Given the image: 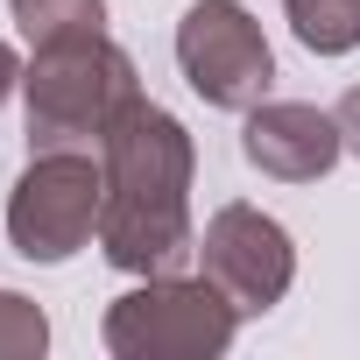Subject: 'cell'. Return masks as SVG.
Instances as JSON below:
<instances>
[{
	"mask_svg": "<svg viewBox=\"0 0 360 360\" xmlns=\"http://www.w3.org/2000/svg\"><path fill=\"white\" fill-rule=\"evenodd\" d=\"M332 113H339V134H346V148L360 155V85H353V92H346V99H339Z\"/></svg>",
	"mask_w": 360,
	"mask_h": 360,
	"instance_id": "cell-11",
	"label": "cell"
},
{
	"mask_svg": "<svg viewBox=\"0 0 360 360\" xmlns=\"http://www.w3.org/2000/svg\"><path fill=\"white\" fill-rule=\"evenodd\" d=\"M22 99H29V148H99L106 127L141 99V71L113 36H85L36 50V64L22 71Z\"/></svg>",
	"mask_w": 360,
	"mask_h": 360,
	"instance_id": "cell-2",
	"label": "cell"
},
{
	"mask_svg": "<svg viewBox=\"0 0 360 360\" xmlns=\"http://www.w3.org/2000/svg\"><path fill=\"white\" fill-rule=\"evenodd\" d=\"M15 85H22V57H15V50H8V43H0V99H8V92H15Z\"/></svg>",
	"mask_w": 360,
	"mask_h": 360,
	"instance_id": "cell-12",
	"label": "cell"
},
{
	"mask_svg": "<svg viewBox=\"0 0 360 360\" xmlns=\"http://www.w3.org/2000/svg\"><path fill=\"white\" fill-rule=\"evenodd\" d=\"M240 332L233 297L212 276H141V290L113 297L106 311V353L120 360H212Z\"/></svg>",
	"mask_w": 360,
	"mask_h": 360,
	"instance_id": "cell-3",
	"label": "cell"
},
{
	"mask_svg": "<svg viewBox=\"0 0 360 360\" xmlns=\"http://www.w3.org/2000/svg\"><path fill=\"white\" fill-rule=\"evenodd\" d=\"M198 262L205 276L233 297L240 318H262L290 297L297 283V248L283 233V219H269L262 205H219L205 219V240H198Z\"/></svg>",
	"mask_w": 360,
	"mask_h": 360,
	"instance_id": "cell-6",
	"label": "cell"
},
{
	"mask_svg": "<svg viewBox=\"0 0 360 360\" xmlns=\"http://www.w3.org/2000/svg\"><path fill=\"white\" fill-rule=\"evenodd\" d=\"M43 346H50V318L22 290H0V360H36Z\"/></svg>",
	"mask_w": 360,
	"mask_h": 360,
	"instance_id": "cell-10",
	"label": "cell"
},
{
	"mask_svg": "<svg viewBox=\"0 0 360 360\" xmlns=\"http://www.w3.org/2000/svg\"><path fill=\"white\" fill-rule=\"evenodd\" d=\"M176 71H184V85L205 106L248 113V106L269 99L276 50H269L262 22L240 8V0H191L184 22H176Z\"/></svg>",
	"mask_w": 360,
	"mask_h": 360,
	"instance_id": "cell-5",
	"label": "cell"
},
{
	"mask_svg": "<svg viewBox=\"0 0 360 360\" xmlns=\"http://www.w3.org/2000/svg\"><path fill=\"white\" fill-rule=\"evenodd\" d=\"M240 155H248L262 176L318 184V176H332V162L346 155V134H339V113H318V106H304V99H262V106H248Z\"/></svg>",
	"mask_w": 360,
	"mask_h": 360,
	"instance_id": "cell-7",
	"label": "cell"
},
{
	"mask_svg": "<svg viewBox=\"0 0 360 360\" xmlns=\"http://www.w3.org/2000/svg\"><path fill=\"white\" fill-rule=\"evenodd\" d=\"M8 8H15V29L29 36V50L106 36V0H8Z\"/></svg>",
	"mask_w": 360,
	"mask_h": 360,
	"instance_id": "cell-8",
	"label": "cell"
},
{
	"mask_svg": "<svg viewBox=\"0 0 360 360\" xmlns=\"http://www.w3.org/2000/svg\"><path fill=\"white\" fill-rule=\"evenodd\" d=\"M99 205H106V169L92 162V148H36L8 191V240L22 262L57 269L99 233Z\"/></svg>",
	"mask_w": 360,
	"mask_h": 360,
	"instance_id": "cell-4",
	"label": "cell"
},
{
	"mask_svg": "<svg viewBox=\"0 0 360 360\" xmlns=\"http://www.w3.org/2000/svg\"><path fill=\"white\" fill-rule=\"evenodd\" d=\"M283 15H290V36L311 57L360 50V0H283Z\"/></svg>",
	"mask_w": 360,
	"mask_h": 360,
	"instance_id": "cell-9",
	"label": "cell"
},
{
	"mask_svg": "<svg viewBox=\"0 0 360 360\" xmlns=\"http://www.w3.org/2000/svg\"><path fill=\"white\" fill-rule=\"evenodd\" d=\"M99 169H106V205H99V255L127 276H162L176 269L198 240H191V176H198V148L184 134V120L162 113L155 99H134L106 141H99Z\"/></svg>",
	"mask_w": 360,
	"mask_h": 360,
	"instance_id": "cell-1",
	"label": "cell"
}]
</instances>
